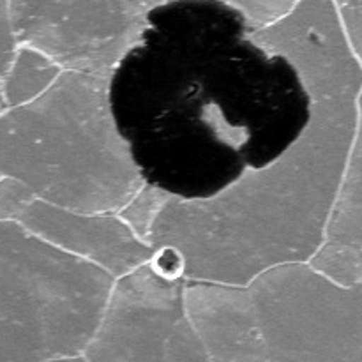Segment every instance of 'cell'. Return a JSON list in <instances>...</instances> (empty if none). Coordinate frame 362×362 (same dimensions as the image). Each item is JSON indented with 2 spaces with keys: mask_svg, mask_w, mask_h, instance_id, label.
Instances as JSON below:
<instances>
[{
  "mask_svg": "<svg viewBox=\"0 0 362 362\" xmlns=\"http://www.w3.org/2000/svg\"><path fill=\"white\" fill-rule=\"evenodd\" d=\"M338 2L352 16H362V0H338Z\"/></svg>",
  "mask_w": 362,
  "mask_h": 362,
  "instance_id": "cell-4",
  "label": "cell"
},
{
  "mask_svg": "<svg viewBox=\"0 0 362 362\" xmlns=\"http://www.w3.org/2000/svg\"><path fill=\"white\" fill-rule=\"evenodd\" d=\"M253 32L223 0H165L112 66L110 124L156 194L207 204L278 166L306 134L303 71Z\"/></svg>",
  "mask_w": 362,
  "mask_h": 362,
  "instance_id": "cell-1",
  "label": "cell"
},
{
  "mask_svg": "<svg viewBox=\"0 0 362 362\" xmlns=\"http://www.w3.org/2000/svg\"><path fill=\"white\" fill-rule=\"evenodd\" d=\"M165 0H42L46 28L62 35H85L94 42L136 41L152 7ZM66 34V35H67ZM64 39V37H62Z\"/></svg>",
  "mask_w": 362,
  "mask_h": 362,
  "instance_id": "cell-2",
  "label": "cell"
},
{
  "mask_svg": "<svg viewBox=\"0 0 362 362\" xmlns=\"http://www.w3.org/2000/svg\"><path fill=\"white\" fill-rule=\"evenodd\" d=\"M246 16L253 30L272 25L290 13L300 0H223Z\"/></svg>",
  "mask_w": 362,
  "mask_h": 362,
  "instance_id": "cell-3",
  "label": "cell"
}]
</instances>
